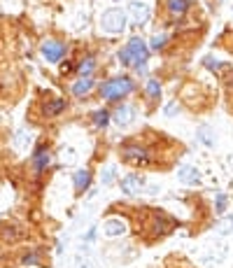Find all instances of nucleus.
<instances>
[{
	"label": "nucleus",
	"instance_id": "9b49d317",
	"mask_svg": "<svg viewBox=\"0 0 233 268\" xmlns=\"http://www.w3.org/2000/svg\"><path fill=\"white\" fill-rule=\"evenodd\" d=\"M93 86H96V80H93L91 75H80V80L72 84V96H77V98L86 96V93L91 91Z\"/></svg>",
	"mask_w": 233,
	"mask_h": 268
},
{
	"label": "nucleus",
	"instance_id": "2eb2a0df",
	"mask_svg": "<svg viewBox=\"0 0 233 268\" xmlns=\"http://www.w3.org/2000/svg\"><path fill=\"white\" fill-rule=\"evenodd\" d=\"M63 110H66V101H61V98H54V101H49L45 107H42L45 117H56V114H61Z\"/></svg>",
	"mask_w": 233,
	"mask_h": 268
},
{
	"label": "nucleus",
	"instance_id": "9d476101",
	"mask_svg": "<svg viewBox=\"0 0 233 268\" xmlns=\"http://www.w3.org/2000/svg\"><path fill=\"white\" fill-rule=\"evenodd\" d=\"M128 231V224L124 222L122 217H112L107 219L105 224H103V233H105L107 238H116V236H124V233Z\"/></svg>",
	"mask_w": 233,
	"mask_h": 268
},
{
	"label": "nucleus",
	"instance_id": "b1692460",
	"mask_svg": "<svg viewBox=\"0 0 233 268\" xmlns=\"http://www.w3.org/2000/svg\"><path fill=\"white\" fill-rule=\"evenodd\" d=\"M103 184H114V168H107L103 173Z\"/></svg>",
	"mask_w": 233,
	"mask_h": 268
},
{
	"label": "nucleus",
	"instance_id": "7ed1b4c3",
	"mask_svg": "<svg viewBox=\"0 0 233 268\" xmlns=\"http://www.w3.org/2000/svg\"><path fill=\"white\" fill-rule=\"evenodd\" d=\"M128 26V14L122 7H107L101 16V28L110 35H119V33L126 31Z\"/></svg>",
	"mask_w": 233,
	"mask_h": 268
},
{
	"label": "nucleus",
	"instance_id": "0eeeda50",
	"mask_svg": "<svg viewBox=\"0 0 233 268\" xmlns=\"http://www.w3.org/2000/svg\"><path fill=\"white\" fill-rule=\"evenodd\" d=\"M142 187H145V180L140 175H126L122 180V192L126 196H140Z\"/></svg>",
	"mask_w": 233,
	"mask_h": 268
},
{
	"label": "nucleus",
	"instance_id": "412c9836",
	"mask_svg": "<svg viewBox=\"0 0 233 268\" xmlns=\"http://www.w3.org/2000/svg\"><path fill=\"white\" fill-rule=\"evenodd\" d=\"M217 228L219 233H222V236H226V233H231L233 231V217H224V219H219L217 222Z\"/></svg>",
	"mask_w": 233,
	"mask_h": 268
},
{
	"label": "nucleus",
	"instance_id": "39448f33",
	"mask_svg": "<svg viewBox=\"0 0 233 268\" xmlns=\"http://www.w3.org/2000/svg\"><path fill=\"white\" fill-rule=\"evenodd\" d=\"M126 14L131 16V21L135 26H142L147 24L149 16H152V7L147 5V3H140V0H133V3H128L126 7Z\"/></svg>",
	"mask_w": 233,
	"mask_h": 268
},
{
	"label": "nucleus",
	"instance_id": "1a4fd4ad",
	"mask_svg": "<svg viewBox=\"0 0 233 268\" xmlns=\"http://www.w3.org/2000/svg\"><path fill=\"white\" fill-rule=\"evenodd\" d=\"M31 161H33V173H35V175H40V173L47 170V166L51 163V152L47 149V147H37Z\"/></svg>",
	"mask_w": 233,
	"mask_h": 268
},
{
	"label": "nucleus",
	"instance_id": "5701e85b",
	"mask_svg": "<svg viewBox=\"0 0 233 268\" xmlns=\"http://www.w3.org/2000/svg\"><path fill=\"white\" fill-rule=\"evenodd\" d=\"M205 68H210V70L219 72V70H222V63H219L217 59H212V56H208V59H205Z\"/></svg>",
	"mask_w": 233,
	"mask_h": 268
},
{
	"label": "nucleus",
	"instance_id": "393cba45",
	"mask_svg": "<svg viewBox=\"0 0 233 268\" xmlns=\"http://www.w3.org/2000/svg\"><path fill=\"white\" fill-rule=\"evenodd\" d=\"M224 210H226V196H224V194H217V213L222 215Z\"/></svg>",
	"mask_w": 233,
	"mask_h": 268
},
{
	"label": "nucleus",
	"instance_id": "f8f14e48",
	"mask_svg": "<svg viewBox=\"0 0 233 268\" xmlns=\"http://www.w3.org/2000/svg\"><path fill=\"white\" fill-rule=\"evenodd\" d=\"M178 180L184 184H198L201 182V170L193 166H180L178 168Z\"/></svg>",
	"mask_w": 233,
	"mask_h": 268
},
{
	"label": "nucleus",
	"instance_id": "a878e982",
	"mask_svg": "<svg viewBox=\"0 0 233 268\" xmlns=\"http://www.w3.org/2000/svg\"><path fill=\"white\" fill-rule=\"evenodd\" d=\"M166 112H168V114H175V112H180V105H178V103H170V105L166 107Z\"/></svg>",
	"mask_w": 233,
	"mask_h": 268
},
{
	"label": "nucleus",
	"instance_id": "6e6552de",
	"mask_svg": "<svg viewBox=\"0 0 233 268\" xmlns=\"http://www.w3.org/2000/svg\"><path fill=\"white\" fill-rule=\"evenodd\" d=\"M163 7H166V12L172 16V19H182V16L189 12L191 3H189V0H163Z\"/></svg>",
	"mask_w": 233,
	"mask_h": 268
},
{
	"label": "nucleus",
	"instance_id": "20e7f679",
	"mask_svg": "<svg viewBox=\"0 0 233 268\" xmlns=\"http://www.w3.org/2000/svg\"><path fill=\"white\" fill-rule=\"evenodd\" d=\"M122 159L126 163H133V166H147L152 159H149V152L145 147H138V145H126L122 149Z\"/></svg>",
	"mask_w": 233,
	"mask_h": 268
},
{
	"label": "nucleus",
	"instance_id": "4be33fe9",
	"mask_svg": "<svg viewBox=\"0 0 233 268\" xmlns=\"http://www.w3.org/2000/svg\"><path fill=\"white\" fill-rule=\"evenodd\" d=\"M154 231H157V233L170 231V222H168L166 217H157V219H154Z\"/></svg>",
	"mask_w": 233,
	"mask_h": 268
},
{
	"label": "nucleus",
	"instance_id": "a211bd4d",
	"mask_svg": "<svg viewBox=\"0 0 233 268\" xmlns=\"http://www.w3.org/2000/svg\"><path fill=\"white\" fill-rule=\"evenodd\" d=\"M145 91H147V98L149 101H159V96H161V84H159V80H147V84H145Z\"/></svg>",
	"mask_w": 233,
	"mask_h": 268
},
{
	"label": "nucleus",
	"instance_id": "aec40b11",
	"mask_svg": "<svg viewBox=\"0 0 233 268\" xmlns=\"http://www.w3.org/2000/svg\"><path fill=\"white\" fill-rule=\"evenodd\" d=\"M166 42H168V35H166V33H157V35L152 37V42H149V49L159 51V49H163V47H166Z\"/></svg>",
	"mask_w": 233,
	"mask_h": 268
},
{
	"label": "nucleus",
	"instance_id": "dca6fc26",
	"mask_svg": "<svg viewBox=\"0 0 233 268\" xmlns=\"http://www.w3.org/2000/svg\"><path fill=\"white\" fill-rule=\"evenodd\" d=\"M72 180H75V189L82 194L84 189H89V184H91V173L89 170H77Z\"/></svg>",
	"mask_w": 233,
	"mask_h": 268
},
{
	"label": "nucleus",
	"instance_id": "cd10ccee",
	"mask_svg": "<svg viewBox=\"0 0 233 268\" xmlns=\"http://www.w3.org/2000/svg\"><path fill=\"white\" fill-rule=\"evenodd\" d=\"M68 63H70V61H66V63L61 66V70H63V72H70V68H72V66H68Z\"/></svg>",
	"mask_w": 233,
	"mask_h": 268
},
{
	"label": "nucleus",
	"instance_id": "bb28decb",
	"mask_svg": "<svg viewBox=\"0 0 233 268\" xmlns=\"http://www.w3.org/2000/svg\"><path fill=\"white\" fill-rule=\"evenodd\" d=\"M35 261H37L35 254H31V257H26V259H24V263H35Z\"/></svg>",
	"mask_w": 233,
	"mask_h": 268
},
{
	"label": "nucleus",
	"instance_id": "423d86ee",
	"mask_svg": "<svg viewBox=\"0 0 233 268\" xmlns=\"http://www.w3.org/2000/svg\"><path fill=\"white\" fill-rule=\"evenodd\" d=\"M40 51L49 63H59L63 56H66L68 47L63 45V42H59V40H45L42 42V47H40Z\"/></svg>",
	"mask_w": 233,
	"mask_h": 268
},
{
	"label": "nucleus",
	"instance_id": "f03ea898",
	"mask_svg": "<svg viewBox=\"0 0 233 268\" xmlns=\"http://www.w3.org/2000/svg\"><path fill=\"white\" fill-rule=\"evenodd\" d=\"M135 89V82L131 77H114V80L101 82V96L105 101H122L128 93H133Z\"/></svg>",
	"mask_w": 233,
	"mask_h": 268
},
{
	"label": "nucleus",
	"instance_id": "f3484780",
	"mask_svg": "<svg viewBox=\"0 0 233 268\" xmlns=\"http://www.w3.org/2000/svg\"><path fill=\"white\" fill-rule=\"evenodd\" d=\"M196 138H198V142H203L205 147H212L215 140H217V138H215V131L210 126H201V128H198Z\"/></svg>",
	"mask_w": 233,
	"mask_h": 268
},
{
	"label": "nucleus",
	"instance_id": "f257e3e1",
	"mask_svg": "<svg viewBox=\"0 0 233 268\" xmlns=\"http://www.w3.org/2000/svg\"><path fill=\"white\" fill-rule=\"evenodd\" d=\"M149 45L145 40H142L140 35H133L131 40L126 42V47H124L122 51H119V63H122L124 68H145V63L149 61Z\"/></svg>",
	"mask_w": 233,
	"mask_h": 268
},
{
	"label": "nucleus",
	"instance_id": "ddd939ff",
	"mask_svg": "<svg viewBox=\"0 0 233 268\" xmlns=\"http://www.w3.org/2000/svg\"><path fill=\"white\" fill-rule=\"evenodd\" d=\"M133 117H135V110H133L131 105H122V107H116L114 110L112 119H114L116 126H128V124L133 122Z\"/></svg>",
	"mask_w": 233,
	"mask_h": 268
},
{
	"label": "nucleus",
	"instance_id": "6ab92c4d",
	"mask_svg": "<svg viewBox=\"0 0 233 268\" xmlns=\"http://www.w3.org/2000/svg\"><path fill=\"white\" fill-rule=\"evenodd\" d=\"M91 119H93V124H96L98 128H105L107 124H110L112 117H110V112H107V110H98V112H93Z\"/></svg>",
	"mask_w": 233,
	"mask_h": 268
},
{
	"label": "nucleus",
	"instance_id": "4468645a",
	"mask_svg": "<svg viewBox=\"0 0 233 268\" xmlns=\"http://www.w3.org/2000/svg\"><path fill=\"white\" fill-rule=\"evenodd\" d=\"M77 72L80 75H91L93 70H96V56L93 54H86L84 59H80V63H77Z\"/></svg>",
	"mask_w": 233,
	"mask_h": 268
}]
</instances>
